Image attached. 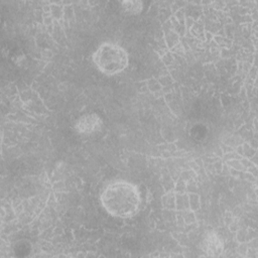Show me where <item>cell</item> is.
<instances>
[{
    "label": "cell",
    "mask_w": 258,
    "mask_h": 258,
    "mask_svg": "<svg viewBox=\"0 0 258 258\" xmlns=\"http://www.w3.org/2000/svg\"><path fill=\"white\" fill-rule=\"evenodd\" d=\"M103 209L120 219L134 217L140 210L142 198L138 186L126 179H115L107 183L100 194Z\"/></svg>",
    "instance_id": "cell-1"
},
{
    "label": "cell",
    "mask_w": 258,
    "mask_h": 258,
    "mask_svg": "<svg viewBox=\"0 0 258 258\" xmlns=\"http://www.w3.org/2000/svg\"><path fill=\"white\" fill-rule=\"evenodd\" d=\"M92 60L100 73L112 77L127 69L129 54L122 45L112 41H105L95 49Z\"/></svg>",
    "instance_id": "cell-2"
},
{
    "label": "cell",
    "mask_w": 258,
    "mask_h": 258,
    "mask_svg": "<svg viewBox=\"0 0 258 258\" xmlns=\"http://www.w3.org/2000/svg\"><path fill=\"white\" fill-rule=\"evenodd\" d=\"M103 119L95 112H89L81 115L75 122L74 128L80 135H93L99 132L103 127Z\"/></svg>",
    "instance_id": "cell-3"
},
{
    "label": "cell",
    "mask_w": 258,
    "mask_h": 258,
    "mask_svg": "<svg viewBox=\"0 0 258 258\" xmlns=\"http://www.w3.org/2000/svg\"><path fill=\"white\" fill-rule=\"evenodd\" d=\"M223 241L216 233H209L205 239V249L210 255H219L223 251Z\"/></svg>",
    "instance_id": "cell-4"
},
{
    "label": "cell",
    "mask_w": 258,
    "mask_h": 258,
    "mask_svg": "<svg viewBox=\"0 0 258 258\" xmlns=\"http://www.w3.org/2000/svg\"><path fill=\"white\" fill-rule=\"evenodd\" d=\"M121 7L127 14L136 15L143 10V2L138 0H126L121 2Z\"/></svg>",
    "instance_id": "cell-5"
}]
</instances>
